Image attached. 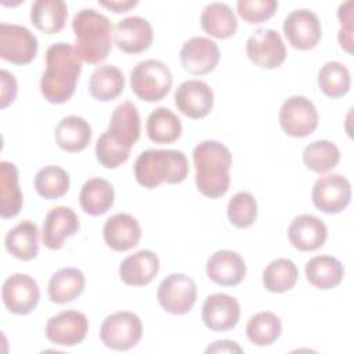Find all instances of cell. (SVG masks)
Masks as SVG:
<instances>
[{
  "label": "cell",
  "mask_w": 354,
  "mask_h": 354,
  "mask_svg": "<svg viewBox=\"0 0 354 354\" xmlns=\"http://www.w3.org/2000/svg\"><path fill=\"white\" fill-rule=\"evenodd\" d=\"M241 307L235 297L225 293H214L206 297L202 306V321L213 332H224L236 326Z\"/></svg>",
  "instance_id": "obj_17"
},
{
  "label": "cell",
  "mask_w": 354,
  "mask_h": 354,
  "mask_svg": "<svg viewBox=\"0 0 354 354\" xmlns=\"http://www.w3.org/2000/svg\"><path fill=\"white\" fill-rule=\"evenodd\" d=\"M353 1H346L339 6L337 18L340 21V30L337 35L339 44L347 53H353Z\"/></svg>",
  "instance_id": "obj_43"
},
{
  "label": "cell",
  "mask_w": 354,
  "mask_h": 354,
  "mask_svg": "<svg viewBox=\"0 0 354 354\" xmlns=\"http://www.w3.org/2000/svg\"><path fill=\"white\" fill-rule=\"evenodd\" d=\"M141 133V120L137 106L131 101L119 104L112 115L106 134L119 145L131 149Z\"/></svg>",
  "instance_id": "obj_21"
},
{
  "label": "cell",
  "mask_w": 354,
  "mask_h": 354,
  "mask_svg": "<svg viewBox=\"0 0 354 354\" xmlns=\"http://www.w3.org/2000/svg\"><path fill=\"white\" fill-rule=\"evenodd\" d=\"M227 216L232 225L238 228L250 227L257 217V202L250 192H236L228 202Z\"/></svg>",
  "instance_id": "obj_40"
},
{
  "label": "cell",
  "mask_w": 354,
  "mask_h": 354,
  "mask_svg": "<svg viewBox=\"0 0 354 354\" xmlns=\"http://www.w3.org/2000/svg\"><path fill=\"white\" fill-rule=\"evenodd\" d=\"M282 30L289 44L297 50L314 48L322 36V28L317 14L307 8L292 11L285 18Z\"/></svg>",
  "instance_id": "obj_13"
},
{
  "label": "cell",
  "mask_w": 354,
  "mask_h": 354,
  "mask_svg": "<svg viewBox=\"0 0 354 354\" xmlns=\"http://www.w3.org/2000/svg\"><path fill=\"white\" fill-rule=\"evenodd\" d=\"M115 191L109 181L101 177L87 180L79 194V203L84 213L101 216L113 206Z\"/></svg>",
  "instance_id": "obj_27"
},
{
  "label": "cell",
  "mask_w": 354,
  "mask_h": 354,
  "mask_svg": "<svg viewBox=\"0 0 354 354\" xmlns=\"http://www.w3.org/2000/svg\"><path fill=\"white\" fill-rule=\"evenodd\" d=\"M105 243L116 250L126 252L138 245L141 239V228L131 214L116 213L111 216L102 228Z\"/></svg>",
  "instance_id": "obj_23"
},
{
  "label": "cell",
  "mask_w": 354,
  "mask_h": 354,
  "mask_svg": "<svg viewBox=\"0 0 354 354\" xmlns=\"http://www.w3.org/2000/svg\"><path fill=\"white\" fill-rule=\"evenodd\" d=\"M39 43L36 36L25 26L0 24V57L17 65L33 61Z\"/></svg>",
  "instance_id": "obj_9"
},
{
  "label": "cell",
  "mask_w": 354,
  "mask_h": 354,
  "mask_svg": "<svg viewBox=\"0 0 354 354\" xmlns=\"http://www.w3.org/2000/svg\"><path fill=\"white\" fill-rule=\"evenodd\" d=\"M7 252L22 260H33L39 253V228L30 220H24L11 228L4 239Z\"/></svg>",
  "instance_id": "obj_26"
},
{
  "label": "cell",
  "mask_w": 354,
  "mask_h": 354,
  "mask_svg": "<svg viewBox=\"0 0 354 354\" xmlns=\"http://www.w3.org/2000/svg\"><path fill=\"white\" fill-rule=\"evenodd\" d=\"M188 159L177 149H147L134 162V177L144 188H156L163 183L180 184L188 176Z\"/></svg>",
  "instance_id": "obj_3"
},
{
  "label": "cell",
  "mask_w": 354,
  "mask_h": 354,
  "mask_svg": "<svg viewBox=\"0 0 354 354\" xmlns=\"http://www.w3.org/2000/svg\"><path fill=\"white\" fill-rule=\"evenodd\" d=\"M0 79H1V100H0V106L4 109L10 104L14 102L17 97V80L14 75L7 72L6 69H1L0 72Z\"/></svg>",
  "instance_id": "obj_44"
},
{
  "label": "cell",
  "mask_w": 354,
  "mask_h": 354,
  "mask_svg": "<svg viewBox=\"0 0 354 354\" xmlns=\"http://www.w3.org/2000/svg\"><path fill=\"white\" fill-rule=\"evenodd\" d=\"M100 6L112 10L113 12H126L130 8L136 7L138 1H98Z\"/></svg>",
  "instance_id": "obj_46"
},
{
  "label": "cell",
  "mask_w": 354,
  "mask_h": 354,
  "mask_svg": "<svg viewBox=\"0 0 354 354\" xmlns=\"http://www.w3.org/2000/svg\"><path fill=\"white\" fill-rule=\"evenodd\" d=\"M206 353H242V348L232 340H217L206 348Z\"/></svg>",
  "instance_id": "obj_45"
},
{
  "label": "cell",
  "mask_w": 354,
  "mask_h": 354,
  "mask_svg": "<svg viewBox=\"0 0 354 354\" xmlns=\"http://www.w3.org/2000/svg\"><path fill=\"white\" fill-rule=\"evenodd\" d=\"M160 307L173 315H184L191 311L196 301V285L185 274L174 272L167 275L158 288Z\"/></svg>",
  "instance_id": "obj_7"
},
{
  "label": "cell",
  "mask_w": 354,
  "mask_h": 354,
  "mask_svg": "<svg viewBox=\"0 0 354 354\" xmlns=\"http://www.w3.org/2000/svg\"><path fill=\"white\" fill-rule=\"evenodd\" d=\"M282 332L279 317L270 311H261L250 317L246 325L248 339L256 346L272 344Z\"/></svg>",
  "instance_id": "obj_38"
},
{
  "label": "cell",
  "mask_w": 354,
  "mask_h": 354,
  "mask_svg": "<svg viewBox=\"0 0 354 354\" xmlns=\"http://www.w3.org/2000/svg\"><path fill=\"white\" fill-rule=\"evenodd\" d=\"M86 285L84 274L75 267L58 270L48 282V297L53 303L65 304L79 297Z\"/></svg>",
  "instance_id": "obj_28"
},
{
  "label": "cell",
  "mask_w": 354,
  "mask_h": 354,
  "mask_svg": "<svg viewBox=\"0 0 354 354\" xmlns=\"http://www.w3.org/2000/svg\"><path fill=\"white\" fill-rule=\"evenodd\" d=\"M158 271H159L158 256L148 249H142L127 256L120 263L119 277L126 285L144 286L153 281Z\"/></svg>",
  "instance_id": "obj_24"
},
{
  "label": "cell",
  "mask_w": 354,
  "mask_h": 354,
  "mask_svg": "<svg viewBox=\"0 0 354 354\" xmlns=\"http://www.w3.org/2000/svg\"><path fill=\"white\" fill-rule=\"evenodd\" d=\"M66 18L68 6L62 0H36L30 7V21L33 26L47 35L61 32Z\"/></svg>",
  "instance_id": "obj_29"
},
{
  "label": "cell",
  "mask_w": 354,
  "mask_h": 354,
  "mask_svg": "<svg viewBox=\"0 0 354 354\" xmlns=\"http://www.w3.org/2000/svg\"><path fill=\"white\" fill-rule=\"evenodd\" d=\"M340 160L339 148L326 140H318L307 145L303 151V163L314 173L324 174L337 166Z\"/></svg>",
  "instance_id": "obj_37"
},
{
  "label": "cell",
  "mask_w": 354,
  "mask_h": 354,
  "mask_svg": "<svg viewBox=\"0 0 354 354\" xmlns=\"http://www.w3.org/2000/svg\"><path fill=\"white\" fill-rule=\"evenodd\" d=\"M311 198L318 210L328 214L340 213L351 201L350 181L342 174L324 176L315 181Z\"/></svg>",
  "instance_id": "obj_12"
},
{
  "label": "cell",
  "mask_w": 354,
  "mask_h": 354,
  "mask_svg": "<svg viewBox=\"0 0 354 354\" xmlns=\"http://www.w3.org/2000/svg\"><path fill=\"white\" fill-rule=\"evenodd\" d=\"M1 297L6 308L10 313L26 315L36 308L40 300V289L37 282L30 275L17 272L4 281Z\"/></svg>",
  "instance_id": "obj_11"
},
{
  "label": "cell",
  "mask_w": 354,
  "mask_h": 354,
  "mask_svg": "<svg viewBox=\"0 0 354 354\" xmlns=\"http://www.w3.org/2000/svg\"><path fill=\"white\" fill-rule=\"evenodd\" d=\"M351 76L348 69L339 61L325 62L318 72V86L329 98H340L350 90Z\"/></svg>",
  "instance_id": "obj_36"
},
{
  "label": "cell",
  "mask_w": 354,
  "mask_h": 354,
  "mask_svg": "<svg viewBox=\"0 0 354 354\" xmlns=\"http://www.w3.org/2000/svg\"><path fill=\"white\" fill-rule=\"evenodd\" d=\"M79 218L71 207H53L43 223L41 239L44 246L51 250L61 249L65 239L75 235L79 231Z\"/></svg>",
  "instance_id": "obj_19"
},
{
  "label": "cell",
  "mask_w": 354,
  "mask_h": 354,
  "mask_svg": "<svg viewBox=\"0 0 354 354\" xmlns=\"http://www.w3.org/2000/svg\"><path fill=\"white\" fill-rule=\"evenodd\" d=\"M22 207V192L18 184V170L14 163H0V216L15 217Z\"/></svg>",
  "instance_id": "obj_33"
},
{
  "label": "cell",
  "mask_w": 354,
  "mask_h": 354,
  "mask_svg": "<svg viewBox=\"0 0 354 354\" xmlns=\"http://www.w3.org/2000/svg\"><path fill=\"white\" fill-rule=\"evenodd\" d=\"M328 236L325 223L311 214L295 217L288 228V238L293 248L301 252H314L319 249Z\"/></svg>",
  "instance_id": "obj_22"
},
{
  "label": "cell",
  "mask_w": 354,
  "mask_h": 354,
  "mask_svg": "<svg viewBox=\"0 0 354 354\" xmlns=\"http://www.w3.org/2000/svg\"><path fill=\"white\" fill-rule=\"evenodd\" d=\"M142 336V322L134 313L119 311L108 315L100 329L101 342L112 350L126 351L137 346Z\"/></svg>",
  "instance_id": "obj_6"
},
{
  "label": "cell",
  "mask_w": 354,
  "mask_h": 354,
  "mask_svg": "<svg viewBox=\"0 0 354 354\" xmlns=\"http://www.w3.org/2000/svg\"><path fill=\"white\" fill-rule=\"evenodd\" d=\"M181 131V120L169 108L160 106L149 113L147 133L151 141L156 144H171L180 138Z\"/></svg>",
  "instance_id": "obj_34"
},
{
  "label": "cell",
  "mask_w": 354,
  "mask_h": 354,
  "mask_svg": "<svg viewBox=\"0 0 354 354\" xmlns=\"http://www.w3.org/2000/svg\"><path fill=\"white\" fill-rule=\"evenodd\" d=\"M173 84V76L166 64L158 59L138 62L130 73L133 93L142 101L156 102L163 100Z\"/></svg>",
  "instance_id": "obj_5"
},
{
  "label": "cell",
  "mask_w": 354,
  "mask_h": 354,
  "mask_svg": "<svg viewBox=\"0 0 354 354\" xmlns=\"http://www.w3.org/2000/svg\"><path fill=\"white\" fill-rule=\"evenodd\" d=\"M95 156L97 160L108 169H116L124 163L130 156V149L116 144L108 134L104 131L95 144Z\"/></svg>",
  "instance_id": "obj_41"
},
{
  "label": "cell",
  "mask_w": 354,
  "mask_h": 354,
  "mask_svg": "<svg viewBox=\"0 0 354 354\" xmlns=\"http://www.w3.org/2000/svg\"><path fill=\"white\" fill-rule=\"evenodd\" d=\"M299 278L295 263L289 259H277L268 263L263 271V285L268 292L283 293L290 290Z\"/></svg>",
  "instance_id": "obj_35"
},
{
  "label": "cell",
  "mask_w": 354,
  "mask_h": 354,
  "mask_svg": "<svg viewBox=\"0 0 354 354\" xmlns=\"http://www.w3.org/2000/svg\"><path fill=\"white\" fill-rule=\"evenodd\" d=\"M192 159L198 191L210 199L223 196L231 181L232 155L230 149L220 141L206 140L194 148Z\"/></svg>",
  "instance_id": "obj_2"
},
{
  "label": "cell",
  "mask_w": 354,
  "mask_h": 354,
  "mask_svg": "<svg viewBox=\"0 0 354 354\" xmlns=\"http://www.w3.org/2000/svg\"><path fill=\"white\" fill-rule=\"evenodd\" d=\"M91 126L83 118L69 115L62 118L54 130L58 147L65 152H80L91 141Z\"/></svg>",
  "instance_id": "obj_25"
},
{
  "label": "cell",
  "mask_w": 354,
  "mask_h": 354,
  "mask_svg": "<svg viewBox=\"0 0 354 354\" xmlns=\"http://www.w3.org/2000/svg\"><path fill=\"white\" fill-rule=\"evenodd\" d=\"M279 124L290 137H307L318 126L317 108L311 100L303 95L289 97L279 109Z\"/></svg>",
  "instance_id": "obj_8"
},
{
  "label": "cell",
  "mask_w": 354,
  "mask_h": 354,
  "mask_svg": "<svg viewBox=\"0 0 354 354\" xmlns=\"http://www.w3.org/2000/svg\"><path fill=\"white\" fill-rule=\"evenodd\" d=\"M152 40V26L145 18L137 15L127 17L115 26V44L127 54H140L148 50Z\"/></svg>",
  "instance_id": "obj_18"
},
{
  "label": "cell",
  "mask_w": 354,
  "mask_h": 354,
  "mask_svg": "<svg viewBox=\"0 0 354 354\" xmlns=\"http://www.w3.org/2000/svg\"><path fill=\"white\" fill-rule=\"evenodd\" d=\"M87 332V317L76 310L58 313L46 325L47 339L57 346H76L84 340Z\"/></svg>",
  "instance_id": "obj_15"
},
{
  "label": "cell",
  "mask_w": 354,
  "mask_h": 354,
  "mask_svg": "<svg viewBox=\"0 0 354 354\" xmlns=\"http://www.w3.org/2000/svg\"><path fill=\"white\" fill-rule=\"evenodd\" d=\"M202 29L216 39H228L235 35L238 29V21L225 3H210L201 14Z\"/></svg>",
  "instance_id": "obj_31"
},
{
  "label": "cell",
  "mask_w": 354,
  "mask_h": 354,
  "mask_svg": "<svg viewBox=\"0 0 354 354\" xmlns=\"http://www.w3.org/2000/svg\"><path fill=\"white\" fill-rule=\"evenodd\" d=\"M304 272L307 281L321 290L336 288L344 277L343 264L336 257L328 254L315 256L308 260Z\"/></svg>",
  "instance_id": "obj_30"
},
{
  "label": "cell",
  "mask_w": 354,
  "mask_h": 354,
  "mask_svg": "<svg viewBox=\"0 0 354 354\" xmlns=\"http://www.w3.org/2000/svg\"><path fill=\"white\" fill-rule=\"evenodd\" d=\"M209 279L221 286H235L246 275V264L242 256L234 250L223 249L214 252L206 263Z\"/></svg>",
  "instance_id": "obj_20"
},
{
  "label": "cell",
  "mask_w": 354,
  "mask_h": 354,
  "mask_svg": "<svg viewBox=\"0 0 354 354\" xmlns=\"http://www.w3.org/2000/svg\"><path fill=\"white\" fill-rule=\"evenodd\" d=\"M246 54L254 65L264 69H274L285 62L286 47L277 30L260 28L249 36Z\"/></svg>",
  "instance_id": "obj_10"
},
{
  "label": "cell",
  "mask_w": 354,
  "mask_h": 354,
  "mask_svg": "<svg viewBox=\"0 0 354 354\" xmlns=\"http://www.w3.org/2000/svg\"><path fill=\"white\" fill-rule=\"evenodd\" d=\"M180 61L184 71L192 75H206L212 72L220 61L217 44L206 37L198 36L187 40L180 50Z\"/></svg>",
  "instance_id": "obj_16"
},
{
  "label": "cell",
  "mask_w": 354,
  "mask_h": 354,
  "mask_svg": "<svg viewBox=\"0 0 354 354\" xmlns=\"http://www.w3.org/2000/svg\"><path fill=\"white\" fill-rule=\"evenodd\" d=\"M278 10L275 0H239L236 11L248 24H260L270 19Z\"/></svg>",
  "instance_id": "obj_42"
},
{
  "label": "cell",
  "mask_w": 354,
  "mask_h": 354,
  "mask_svg": "<svg viewBox=\"0 0 354 354\" xmlns=\"http://www.w3.org/2000/svg\"><path fill=\"white\" fill-rule=\"evenodd\" d=\"M82 73V59L69 43H54L46 51V69L40 91L51 104H64L75 93Z\"/></svg>",
  "instance_id": "obj_1"
},
{
  "label": "cell",
  "mask_w": 354,
  "mask_h": 354,
  "mask_svg": "<svg viewBox=\"0 0 354 354\" xmlns=\"http://www.w3.org/2000/svg\"><path fill=\"white\" fill-rule=\"evenodd\" d=\"M69 174L59 166L48 165L35 176V189L44 199H58L69 189Z\"/></svg>",
  "instance_id": "obj_39"
},
{
  "label": "cell",
  "mask_w": 354,
  "mask_h": 354,
  "mask_svg": "<svg viewBox=\"0 0 354 354\" xmlns=\"http://www.w3.org/2000/svg\"><path fill=\"white\" fill-rule=\"evenodd\" d=\"M124 88V76L115 65H101L90 76L88 90L93 98L108 102L118 98Z\"/></svg>",
  "instance_id": "obj_32"
},
{
  "label": "cell",
  "mask_w": 354,
  "mask_h": 354,
  "mask_svg": "<svg viewBox=\"0 0 354 354\" xmlns=\"http://www.w3.org/2000/svg\"><path fill=\"white\" fill-rule=\"evenodd\" d=\"M76 36V51L87 64L102 62L112 48V24L93 8H83L76 12L72 21Z\"/></svg>",
  "instance_id": "obj_4"
},
{
  "label": "cell",
  "mask_w": 354,
  "mask_h": 354,
  "mask_svg": "<svg viewBox=\"0 0 354 354\" xmlns=\"http://www.w3.org/2000/svg\"><path fill=\"white\" fill-rule=\"evenodd\" d=\"M174 104L183 115L191 119H202L213 109V90L203 80H185L176 90Z\"/></svg>",
  "instance_id": "obj_14"
}]
</instances>
